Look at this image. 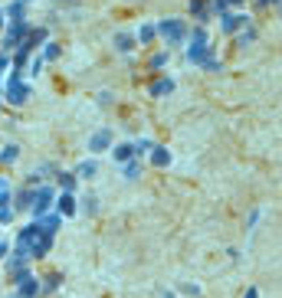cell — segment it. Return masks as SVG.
Listing matches in <instances>:
<instances>
[{
    "mask_svg": "<svg viewBox=\"0 0 282 298\" xmlns=\"http://www.w3.org/2000/svg\"><path fill=\"white\" fill-rule=\"evenodd\" d=\"M43 63H46L43 56H36V59H33V63H30V72H33V76H36V72H40V69H43Z\"/></svg>",
    "mask_w": 282,
    "mask_h": 298,
    "instance_id": "31",
    "label": "cell"
},
{
    "mask_svg": "<svg viewBox=\"0 0 282 298\" xmlns=\"http://www.w3.org/2000/svg\"><path fill=\"white\" fill-rule=\"evenodd\" d=\"M115 46H118L121 53H131V49H135V40H131L128 33H118L115 36Z\"/></svg>",
    "mask_w": 282,
    "mask_h": 298,
    "instance_id": "20",
    "label": "cell"
},
{
    "mask_svg": "<svg viewBox=\"0 0 282 298\" xmlns=\"http://www.w3.org/2000/svg\"><path fill=\"white\" fill-rule=\"evenodd\" d=\"M59 3H79V0H59Z\"/></svg>",
    "mask_w": 282,
    "mask_h": 298,
    "instance_id": "39",
    "label": "cell"
},
{
    "mask_svg": "<svg viewBox=\"0 0 282 298\" xmlns=\"http://www.w3.org/2000/svg\"><path fill=\"white\" fill-rule=\"evenodd\" d=\"M7 253H10V246H7V243H0V259H3Z\"/></svg>",
    "mask_w": 282,
    "mask_h": 298,
    "instance_id": "34",
    "label": "cell"
},
{
    "mask_svg": "<svg viewBox=\"0 0 282 298\" xmlns=\"http://www.w3.org/2000/svg\"><path fill=\"white\" fill-rule=\"evenodd\" d=\"M36 223H40V226H43V230L49 233V236H53V233L59 230V213H56V216H40Z\"/></svg>",
    "mask_w": 282,
    "mask_h": 298,
    "instance_id": "17",
    "label": "cell"
},
{
    "mask_svg": "<svg viewBox=\"0 0 282 298\" xmlns=\"http://www.w3.org/2000/svg\"><path fill=\"white\" fill-rule=\"evenodd\" d=\"M7 99H10V105H23L30 99V85L20 79V69H13L10 79H7Z\"/></svg>",
    "mask_w": 282,
    "mask_h": 298,
    "instance_id": "2",
    "label": "cell"
},
{
    "mask_svg": "<svg viewBox=\"0 0 282 298\" xmlns=\"http://www.w3.org/2000/svg\"><path fill=\"white\" fill-rule=\"evenodd\" d=\"M187 59L194 63V66L207 69V72H220V59L213 56V46H187Z\"/></svg>",
    "mask_w": 282,
    "mask_h": 298,
    "instance_id": "1",
    "label": "cell"
},
{
    "mask_svg": "<svg viewBox=\"0 0 282 298\" xmlns=\"http://www.w3.org/2000/svg\"><path fill=\"white\" fill-rule=\"evenodd\" d=\"M23 7H26L23 0H13V3H10V10H7V17H10V23L23 20Z\"/></svg>",
    "mask_w": 282,
    "mask_h": 298,
    "instance_id": "19",
    "label": "cell"
},
{
    "mask_svg": "<svg viewBox=\"0 0 282 298\" xmlns=\"http://www.w3.org/2000/svg\"><path fill=\"white\" fill-rule=\"evenodd\" d=\"M17 157H20V148H17V144H7V148L0 151V161H3V164H13Z\"/></svg>",
    "mask_w": 282,
    "mask_h": 298,
    "instance_id": "18",
    "label": "cell"
},
{
    "mask_svg": "<svg viewBox=\"0 0 282 298\" xmlns=\"http://www.w3.org/2000/svg\"><path fill=\"white\" fill-rule=\"evenodd\" d=\"M167 92H174V79H158V82H151L154 99H158V95H167Z\"/></svg>",
    "mask_w": 282,
    "mask_h": 298,
    "instance_id": "12",
    "label": "cell"
},
{
    "mask_svg": "<svg viewBox=\"0 0 282 298\" xmlns=\"http://www.w3.org/2000/svg\"><path fill=\"white\" fill-rule=\"evenodd\" d=\"M82 203H86V210H89V213H95V197H86Z\"/></svg>",
    "mask_w": 282,
    "mask_h": 298,
    "instance_id": "32",
    "label": "cell"
},
{
    "mask_svg": "<svg viewBox=\"0 0 282 298\" xmlns=\"http://www.w3.org/2000/svg\"><path fill=\"white\" fill-rule=\"evenodd\" d=\"M138 174H141V164L128 161V164H125V177H128V180H138Z\"/></svg>",
    "mask_w": 282,
    "mask_h": 298,
    "instance_id": "25",
    "label": "cell"
},
{
    "mask_svg": "<svg viewBox=\"0 0 282 298\" xmlns=\"http://www.w3.org/2000/svg\"><path fill=\"white\" fill-rule=\"evenodd\" d=\"M253 40H256V30H253V26H243V33H239V43L246 46V43H253Z\"/></svg>",
    "mask_w": 282,
    "mask_h": 298,
    "instance_id": "28",
    "label": "cell"
},
{
    "mask_svg": "<svg viewBox=\"0 0 282 298\" xmlns=\"http://www.w3.org/2000/svg\"><path fill=\"white\" fill-rule=\"evenodd\" d=\"M154 36H158V26H151V23H144V26L138 30V43H141V46H148V43L154 40Z\"/></svg>",
    "mask_w": 282,
    "mask_h": 298,
    "instance_id": "15",
    "label": "cell"
},
{
    "mask_svg": "<svg viewBox=\"0 0 282 298\" xmlns=\"http://www.w3.org/2000/svg\"><path fill=\"white\" fill-rule=\"evenodd\" d=\"M76 174H59V187H63V193H72V187H76Z\"/></svg>",
    "mask_w": 282,
    "mask_h": 298,
    "instance_id": "21",
    "label": "cell"
},
{
    "mask_svg": "<svg viewBox=\"0 0 282 298\" xmlns=\"http://www.w3.org/2000/svg\"><path fill=\"white\" fill-rule=\"evenodd\" d=\"M23 3H26V0H23Z\"/></svg>",
    "mask_w": 282,
    "mask_h": 298,
    "instance_id": "42",
    "label": "cell"
},
{
    "mask_svg": "<svg viewBox=\"0 0 282 298\" xmlns=\"http://www.w3.org/2000/svg\"><path fill=\"white\" fill-rule=\"evenodd\" d=\"M0 190H7V180H3V177H0Z\"/></svg>",
    "mask_w": 282,
    "mask_h": 298,
    "instance_id": "37",
    "label": "cell"
},
{
    "mask_svg": "<svg viewBox=\"0 0 282 298\" xmlns=\"http://www.w3.org/2000/svg\"><path fill=\"white\" fill-rule=\"evenodd\" d=\"M220 26H223V33H236L243 26H250V17H243V13H220Z\"/></svg>",
    "mask_w": 282,
    "mask_h": 298,
    "instance_id": "6",
    "label": "cell"
},
{
    "mask_svg": "<svg viewBox=\"0 0 282 298\" xmlns=\"http://www.w3.org/2000/svg\"><path fill=\"white\" fill-rule=\"evenodd\" d=\"M46 40H49V30H46V26H36V30H30V36H26V43H23V46L36 49V46L46 43Z\"/></svg>",
    "mask_w": 282,
    "mask_h": 298,
    "instance_id": "10",
    "label": "cell"
},
{
    "mask_svg": "<svg viewBox=\"0 0 282 298\" xmlns=\"http://www.w3.org/2000/svg\"><path fill=\"white\" fill-rule=\"evenodd\" d=\"M7 203H10V193H7V190H0V207H7Z\"/></svg>",
    "mask_w": 282,
    "mask_h": 298,
    "instance_id": "33",
    "label": "cell"
},
{
    "mask_svg": "<svg viewBox=\"0 0 282 298\" xmlns=\"http://www.w3.org/2000/svg\"><path fill=\"white\" fill-rule=\"evenodd\" d=\"M33 193H36L33 187H26V190L17 193V210H30V207H33Z\"/></svg>",
    "mask_w": 282,
    "mask_h": 298,
    "instance_id": "14",
    "label": "cell"
},
{
    "mask_svg": "<svg viewBox=\"0 0 282 298\" xmlns=\"http://www.w3.org/2000/svg\"><path fill=\"white\" fill-rule=\"evenodd\" d=\"M56 213H59V216H72V213H76V197H72V193H63V197L56 200Z\"/></svg>",
    "mask_w": 282,
    "mask_h": 298,
    "instance_id": "9",
    "label": "cell"
},
{
    "mask_svg": "<svg viewBox=\"0 0 282 298\" xmlns=\"http://www.w3.org/2000/svg\"><path fill=\"white\" fill-rule=\"evenodd\" d=\"M3 23H7V20H3V7H0V26H3Z\"/></svg>",
    "mask_w": 282,
    "mask_h": 298,
    "instance_id": "38",
    "label": "cell"
},
{
    "mask_svg": "<svg viewBox=\"0 0 282 298\" xmlns=\"http://www.w3.org/2000/svg\"><path fill=\"white\" fill-rule=\"evenodd\" d=\"M59 282H63L59 276H49V278H43V292H56V288H59Z\"/></svg>",
    "mask_w": 282,
    "mask_h": 298,
    "instance_id": "26",
    "label": "cell"
},
{
    "mask_svg": "<svg viewBox=\"0 0 282 298\" xmlns=\"http://www.w3.org/2000/svg\"><path fill=\"white\" fill-rule=\"evenodd\" d=\"M109 144H112V131L109 128H98V131L89 138V151H109Z\"/></svg>",
    "mask_w": 282,
    "mask_h": 298,
    "instance_id": "7",
    "label": "cell"
},
{
    "mask_svg": "<svg viewBox=\"0 0 282 298\" xmlns=\"http://www.w3.org/2000/svg\"><path fill=\"white\" fill-rule=\"evenodd\" d=\"M259 3H279V0H259Z\"/></svg>",
    "mask_w": 282,
    "mask_h": 298,
    "instance_id": "40",
    "label": "cell"
},
{
    "mask_svg": "<svg viewBox=\"0 0 282 298\" xmlns=\"http://www.w3.org/2000/svg\"><path fill=\"white\" fill-rule=\"evenodd\" d=\"M13 220V207H0V223H10Z\"/></svg>",
    "mask_w": 282,
    "mask_h": 298,
    "instance_id": "30",
    "label": "cell"
},
{
    "mask_svg": "<svg viewBox=\"0 0 282 298\" xmlns=\"http://www.w3.org/2000/svg\"><path fill=\"white\" fill-rule=\"evenodd\" d=\"M17 292H20V298H36L40 292H43V285H40V278H33V276H26L17 285Z\"/></svg>",
    "mask_w": 282,
    "mask_h": 298,
    "instance_id": "8",
    "label": "cell"
},
{
    "mask_svg": "<svg viewBox=\"0 0 282 298\" xmlns=\"http://www.w3.org/2000/svg\"><path fill=\"white\" fill-rule=\"evenodd\" d=\"M43 59H59V43H46V49H43Z\"/></svg>",
    "mask_w": 282,
    "mask_h": 298,
    "instance_id": "24",
    "label": "cell"
},
{
    "mask_svg": "<svg viewBox=\"0 0 282 298\" xmlns=\"http://www.w3.org/2000/svg\"><path fill=\"white\" fill-rule=\"evenodd\" d=\"M190 13H194L197 20H207V17H210V10L204 7V0H190Z\"/></svg>",
    "mask_w": 282,
    "mask_h": 298,
    "instance_id": "22",
    "label": "cell"
},
{
    "mask_svg": "<svg viewBox=\"0 0 282 298\" xmlns=\"http://www.w3.org/2000/svg\"><path fill=\"white\" fill-rule=\"evenodd\" d=\"M53 190L49 187H36V193H33V216H36V220H40V216H46V210H49V203H53Z\"/></svg>",
    "mask_w": 282,
    "mask_h": 298,
    "instance_id": "5",
    "label": "cell"
},
{
    "mask_svg": "<svg viewBox=\"0 0 282 298\" xmlns=\"http://www.w3.org/2000/svg\"><path fill=\"white\" fill-rule=\"evenodd\" d=\"M95 161H82V164L76 167V177H82V180H89V177H95Z\"/></svg>",
    "mask_w": 282,
    "mask_h": 298,
    "instance_id": "16",
    "label": "cell"
},
{
    "mask_svg": "<svg viewBox=\"0 0 282 298\" xmlns=\"http://www.w3.org/2000/svg\"><path fill=\"white\" fill-rule=\"evenodd\" d=\"M246 298H259V292H256V288H246Z\"/></svg>",
    "mask_w": 282,
    "mask_h": 298,
    "instance_id": "35",
    "label": "cell"
},
{
    "mask_svg": "<svg viewBox=\"0 0 282 298\" xmlns=\"http://www.w3.org/2000/svg\"><path fill=\"white\" fill-rule=\"evenodd\" d=\"M151 164H154V167H167V164H171V151L154 144V148H151Z\"/></svg>",
    "mask_w": 282,
    "mask_h": 298,
    "instance_id": "11",
    "label": "cell"
},
{
    "mask_svg": "<svg viewBox=\"0 0 282 298\" xmlns=\"http://www.w3.org/2000/svg\"><path fill=\"white\" fill-rule=\"evenodd\" d=\"M112 154H115L118 164H128L131 154H135V148H131V144H115V151H112Z\"/></svg>",
    "mask_w": 282,
    "mask_h": 298,
    "instance_id": "13",
    "label": "cell"
},
{
    "mask_svg": "<svg viewBox=\"0 0 282 298\" xmlns=\"http://www.w3.org/2000/svg\"><path fill=\"white\" fill-rule=\"evenodd\" d=\"M7 298H20V292H17V295H7Z\"/></svg>",
    "mask_w": 282,
    "mask_h": 298,
    "instance_id": "41",
    "label": "cell"
},
{
    "mask_svg": "<svg viewBox=\"0 0 282 298\" xmlns=\"http://www.w3.org/2000/svg\"><path fill=\"white\" fill-rule=\"evenodd\" d=\"M26 36H30L26 20H17V23H10V30H7V36H3V46H7V49H20V46L26 43Z\"/></svg>",
    "mask_w": 282,
    "mask_h": 298,
    "instance_id": "4",
    "label": "cell"
},
{
    "mask_svg": "<svg viewBox=\"0 0 282 298\" xmlns=\"http://www.w3.org/2000/svg\"><path fill=\"white\" fill-rule=\"evenodd\" d=\"M164 63H167V53H158V56H151V69H164Z\"/></svg>",
    "mask_w": 282,
    "mask_h": 298,
    "instance_id": "29",
    "label": "cell"
},
{
    "mask_svg": "<svg viewBox=\"0 0 282 298\" xmlns=\"http://www.w3.org/2000/svg\"><path fill=\"white\" fill-rule=\"evenodd\" d=\"M151 148H154V144H151V141H148V138H141V141H138V144H135V154H138V157H141V154H148V151H151Z\"/></svg>",
    "mask_w": 282,
    "mask_h": 298,
    "instance_id": "27",
    "label": "cell"
},
{
    "mask_svg": "<svg viewBox=\"0 0 282 298\" xmlns=\"http://www.w3.org/2000/svg\"><path fill=\"white\" fill-rule=\"evenodd\" d=\"M204 43H207V33H204V26H197L190 33V46H204Z\"/></svg>",
    "mask_w": 282,
    "mask_h": 298,
    "instance_id": "23",
    "label": "cell"
},
{
    "mask_svg": "<svg viewBox=\"0 0 282 298\" xmlns=\"http://www.w3.org/2000/svg\"><path fill=\"white\" fill-rule=\"evenodd\" d=\"M3 69H7V59H3V56H0V76H3Z\"/></svg>",
    "mask_w": 282,
    "mask_h": 298,
    "instance_id": "36",
    "label": "cell"
},
{
    "mask_svg": "<svg viewBox=\"0 0 282 298\" xmlns=\"http://www.w3.org/2000/svg\"><path fill=\"white\" fill-rule=\"evenodd\" d=\"M158 36H161L167 46H177L187 36V30H184V23L181 20H161L158 23Z\"/></svg>",
    "mask_w": 282,
    "mask_h": 298,
    "instance_id": "3",
    "label": "cell"
}]
</instances>
